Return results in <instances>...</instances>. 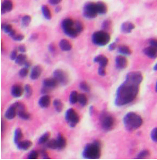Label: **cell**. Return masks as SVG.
Instances as JSON below:
<instances>
[{
  "mask_svg": "<svg viewBox=\"0 0 157 160\" xmlns=\"http://www.w3.org/2000/svg\"><path fill=\"white\" fill-rule=\"evenodd\" d=\"M140 85L125 78L117 90L115 105L118 107H122L133 101L138 95Z\"/></svg>",
  "mask_w": 157,
  "mask_h": 160,
  "instance_id": "6da1fadb",
  "label": "cell"
},
{
  "mask_svg": "<svg viewBox=\"0 0 157 160\" xmlns=\"http://www.w3.org/2000/svg\"><path fill=\"white\" fill-rule=\"evenodd\" d=\"M101 154V144L98 141H94L85 145L82 156L86 159H98Z\"/></svg>",
  "mask_w": 157,
  "mask_h": 160,
  "instance_id": "7a4b0ae2",
  "label": "cell"
},
{
  "mask_svg": "<svg viewBox=\"0 0 157 160\" xmlns=\"http://www.w3.org/2000/svg\"><path fill=\"white\" fill-rule=\"evenodd\" d=\"M123 122L125 128L129 131H133L138 129L143 122L141 117L133 112L126 114L124 117Z\"/></svg>",
  "mask_w": 157,
  "mask_h": 160,
  "instance_id": "3957f363",
  "label": "cell"
},
{
  "mask_svg": "<svg viewBox=\"0 0 157 160\" xmlns=\"http://www.w3.org/2000/svg\"><path fill=\"white\" fill-rule=\"evenodd\" d=\"M61 26L64 33L71 38H76L79 35L76 27L75 21L72 19H64L61 22Z\"/></svg>",
  "mask_w": 157,
  "mask_h": 160,
  "instance_id": "277c9868",
  "label": "cell"
},
{
  "mask_svg": "<svg viewBox=\"0 0 157 160\" xmlns=\"http://www.w3.org/2000/svg\"><path fill=\"white\" fill-rule=\"evenodd\" d=\"M99 121L102 129L106 131L112 130L115 123L113 116L105 111H102L100 115Z\"/></svg>",
  "mask_w": 157,
  "mask_h": 160,
  "instance_id": "5b68a950",
  "label": "cell"
},
{
  "mask_svg": "<svg viewBox=\"0 0 157 160\" xmlns=\"http://www.w3.org/2000/svg\"><path fill=\"white\" fill-rule=\"evenodd\" d=\"M111 39L110 34L104 30L94 32L92 35L93 43L98 46H104L109 42Z\"/></svg>",
  "mask_w": 157,
  "mask_h": 160,
  "instance_id": "8992f818",
  "label": "cell"
},
{
  "mask_svg": "<svg viewBox=\"0 0 157 160\" xmlns=\"http://www.w3.org/2000/svg\"><path fill=\"white\" fill-rule=\"evenodd\" d=\"M82 15L88 19L95 18L98 15L95 3L89 2L86 3L83 8Z\"/></svg>",
  "mask_w": 157,
  "mask_h": 160,
  "instance_id": "52a82bcc",
  "label": "cell"
},
{
  "mask_svg": "<svg viewBox=\"0 0 157 160\" xmlns=\"http://www.w3.org/2000/svg\"><path fill=\"white\" fill-rule=\"evenodd\" d=\"M65 119L69 126L74 128L79 121V116L75 110L72 108H70L66 112Z\"/></svg>",
  "mask_w": 157,
  "mask_h": 160,
  "instance_id": "ba28073f",
  "label": "cell"
},
{
  "mask_svg": "<svg viewBox=\"0 0 157 160\" xmlns=\"http://www.w3.org/2000/svg\"><path fill=\"white\" fill-rule=\"evenodd\" d=\"M53 78H55L59 84L63 85H66L69 81L67 74L61 69H56L53 73Z\"/></svg>",
  "mask_w": 157,
  "mask_h": 160,
  "instance_id": "9c48e42d",
  "label": "cell"
},
{
  "mask_svg": "<svg viewBox=\"0 0 157 160\" xmlns=\"http://www.w3.org/2000/svg\"><path fill=\"white\" fill-rule=\"evenodd\" d=\"M116 66L117 69L122 70L127 67L128 61L124 56H118L116 57L115 60Z\"/></svg>",
  "mask_w": 157,
  "mask_h": 160,
  "instance_id": "30bf717a",
  "label": "cell"
},
{
  "mask_svg": "<svg viewBox=\"0 0 157 160\" xmlns=\"http://www.w3.org/2000/svg\"><path fill=\"white\" fill-rule=\"evenodd\" d=\"M13 8V2L11 0H4L1 6V15H3L6 13L11 12Z\"/></svg>",
  "mask_w": 157,
  "mask_h": 160,
  "instance_id": "8fae6325",
  "label": "cell"
},
{
  "mask_svg": "<svg viewBox=\"0 0 157 160\" xmlns=\"http://www.w3.org/2000/svg\"><path fill=\"white\" fill-rule=\"evenodd\" d=\"M58 84V81L54 78H46L42 82L43 86L49 88L51 90L56 87Z\"/></svg>",
  "mask_w": 157,
  "mask_h": 160,
  "instance_id": "7c38bea8",
  "label": "cell"
},
{
  "mask_svg": "<svg viewBox=\"0 0 157 160\" xmlns=\"http://www.w3.org/2000/svg\"><path fill=\"white\" fill-rule=\"evenodd\" d=\"M42 71V68L39 65L34 66L31 71L30 78L33 80L38 79L41 75Z\"/></svg>",
  "mask_w": 157,
  "mask_h": 160,
  "instance_id": "4fadbf2b",
  "label": "cell"
},
{
  "mask_svg": "<svg viewBox=\"0 0 157 160\" xmlns=\"http://www.w3.org/2000/svg\"><path fill=\"white\" fill-rule=\"evenodd\" d=\"M143 53L145 55L150 58L155 59L157 58V50L150 45L145 48Z\"/></svg>",
  "mask_w": 157,
  "mask_h": 160,
  "instance_id": "5bb4252c",
  "label": "cell"
},
{
  "mask_svg": "<svg viewBox=\"0 0 157 160\" xmlns=\"http://www.w3.org/2000/svg\"><path fill=\"white\" fill-rule=\"evenodd\" d=\"M135 28L134 24L130 21L124 22L121 25V30L122 32L125 34L130 33Z\"/></svg>",
  "mask_w": 157,
  "mask_h": 160,
  "instance_id": "9a60e30c",
  "label": "cell"
},
{
  "mask_svg": "<svg viewBox=\"0 0 157 160\" xmlns=\"http://www.w3.org/2000/svg\"><path fill=\"white\" fill-rule=\"evenodd\" d=\"M24 89L22 87L18 85H13L11 89V95L15 98L20 97L23 93Z\"/></svg>",
  "mask_w": 157,
  "mask_h": 160,
  "instance_id": "2e32d148",
  "label": "cell"
},
{
  "mask_svg": "<svg viewBox=\"0 0 157 160\" xmlns=\"http://www.w3.org/2000/svg\"><path fill=\"white\" fill-rule=\"evenodd\" d=\"M50 97L49 95H45L40 98L38 101V104L41 108H47L50 106Z\"/></svg>",
  "mask_w": 157,
  "mask_h": 160,
  "instance_id": "e0dca14e",
  "label": "cell"
},
{
  "mask_svg": "<svg viewBox=\"0 0 157 160\" xmlns=\"http://www.w3.org/2000/svg\"><path fill=\"white\" fill-rule=\"evenodd\" d=\"M17 114L16 108L13 104L11 105L5 114V118L8 120H12L15 118Z\"/></svg>",
  "mask_w": 157,
  "mask_h": 160,
  "instance_id": "ac0fdd59",
  "label": "cell"
},
{
  "mask_svg": "<svg viewBox=\"0 0 157 160\" xmlns=\"http://www.w3.org/2000/svg\"><path fill=\"white\" fill-rule=\"evenodd\" d=\"M97 12L98 15H103L107 13V6L102 2H98L95 3Z\"/></svg>",
  "mask_w": 157,
  "mask_h": 160,
  "instance_id": "d6986e66",
  "label": "cell"
},
{
  "mask_svg": "<svg viewBox=\"0 0 157 160\" xmlns=\"http://www.w3.org/2000/svg\"><path fill=\"white\" fill-rule=\"evenodd\" d=\"M56 140L58 146V149L59 150L63 149L67 145V141L65 137L61 133H59Z\"/></svg>",
  "mask_w": 157,
  "mask_h": 160,
  "instance_id": "ffe728a7",
  "label": "cell"
},
{
  "mask_svg": "<svg viewBox=\"0 0 157 160\" xmlns=\"http://www.w3.org/2000/svg\"><path fill=\"white\" fill-rule=\"evenodd\" d=\"M94 62L98 63L100 66L105 67L108 63V59L106 57L103 55L97 56L94 59Z\"/></svg>",
  "mask_w": 157,
  "mask_h": 160,
  "instance_id": "44dd1931",
  "label": "cell"
},
{
  "mask_svg": "<svg viewBox=\"0 0 157 160\" xmlns=\"http://www.w3.org/2000/svg\"><path fill=\"white\" fill-rule=\"evenodd\" d=\"M32 142L29 140H24L20 142L17 144V148L19 150H27L32 146Z\"/></svg>",
  "mask_w": 157,
  "mask_h": 160,
  "instance_id": "7402d4cb",
  "label": "cell"
},
{
  "mask_svg": "<svg viewBox=\"0 0 157 160\" xmlns=\"http://www.w3.org/2000/svg\"><path fill=\"white\" fill-rule=\"evenodd\" d=\"M59 46L61 49L64 51H69L72 48L70 43L66 39H62L59 42Z\"/></svg>",
  "mask_w": 157,
  "mask_h": 160,
  "instance_id": "603a6c76",
  "label": "cell"
},
{
  "mask_svg": "<svg viewBox=\"0 0 157 160\" xmlns=\"http://www.w3.org/2000/svg\"><path fill=\"white\" fill-rule=\"evenodd\" d=\"M23 138L22 131L20 128H16L14 131V142L16 144H18Z\"/></svg>",
  "mask_w": 157,
  "mask_h": 160,
  "instance_id": "cb8c5ba5",
  "label": "cell"
},
{
  "mask_svg": "<svg viewBox=\"0 0 157 160\" xmlns=\"http://www.w3.org/2000/svg\"><path fill=\"white\" fill-rule=\"evenodd\" d=\"M41 10L43 16L45 19L50 20L52 18V14L49 8L46 5H42Z\"/></svg>",
  "mask_w": 157,
  "mask_h": 160,
  "instance_id": "d4e9b609",
  "label": "cell"
},
{
  "mask_svg": "<svg viewBox=\"0 0 157 160\" xmlns=\"http://www.w3.org/2000/svg\"><path fill=\"white\" fill-rule=\"evenodd\" d=\"M27 61V56L24 54H21L17 56L15 60V62L16 64L20 66H22L24 65Z\"/></svg>",
  "mask_w": 157,
  "mask_h": 160,
  "instance_id": "484cf974",
  "label": "cell"
},
{
  "mask_svg": "<svg viewBox=\"0 0 157 160\" xmlns=\"http://www.w3.org/2000/svg\"><path fill=\"white\" fill-rule=\"evenodd\" d=\"M53 105L57 112L60 113L63 109V103L60 99H56L54 101Z\"/></svg>",
  "mask_w": 157,
  "mask_h": 160,
  "instance_id": "4316f807",
  "label": "cell"
},
{
  "mask_svg": "<svg viewBox=\"0 0 157 160\" xmlns=\"http://www.w3.org/2000/svg\"><path fill=\"white\" fill-rule=\"evenodd\" d=\"M118 51L119 53L124 55L129 56L131 53V51L129 48L125 45L120 46Z\"/></svg>",
  "mask_w": 157,
  "mask_h": 160,
  "instance_id": "83f0119b",
  "label": "cell"
},
{
  "mask_svg": "<svg viewBox=\"0 0 157 160\" xmlns=\"http://www.w3.org/2000/svg\"><path fill=\"white\" fill-rule=\"evenodd\" d=\"M17 114L20 118L24 120H28L30 118V115L26 110H20L17 111Z\"/></svg>",
  "mask_w": 157,
  "mask_h": 160,
  "instance_id": "f1b7e54d",
  "label": "cell"
},
{
  "mask_svg": "<svg viewBox=\"0 0 157 160\" xmlns=\"http://www.w3.org/2000/svg\"><path fill=\"white\" fill-rule=\"evenodd\" d=\"M50 133L49 132H46L40 137L38 139V144H42L47 142L50 139Z\"/></svg>",
  "mask_w": 157,
  "mask_h": 160,
  "instance_id": "f546056e",
  "label": "cell"
},
{
  "mask_svg": "<svg viewBox=\"0 0 157 160\" xmlns=\"http://www.w3.org/2000/svg\"><path fill=\"white\" fill-rule=\"evenodd\" d=\"M79 94L76 91L71 92L70 96V102L71 104H74L78 101Z\"/></svg>",
  "mask_w": 157,
  "mask_h": 160,
  "instance_id": "4dcf8cb0",
  "label": "cell"
},
{
  "mask_svg": "<svg viewBox=\"0 0 157 160\" xmlns=\"http://www.w3.org/2000/svg\"><path fill=\"white\" fill-rule=\"evenodd\" d=\"M79 104L82 107H84L86 105L87 103V97L83 94H79L78 95V101Z\"/></svg>",
  "mask_w": 157,
  "mask_h": 160,
  "instance_id": "1f68e13d",
  "label": "cell"
},
{
  "mask_svg": "<svg viewBox=\"0 0 157 160\" xmlns=\"http://www.w3.org/2000/svg\"><path fill=\"white\" fill-rule=\"evenodd\" d=\"M31 21V17L28 15H26L23 17L21 20L22 26L24 28H26L29 26Z\"/></svg>",
  "mask_w": 157,
  "mask_h": 160,
  "instance_id": "d6a6232c",
  "label": "cell"
},
{
  "mask_svg": "<svg viewBox=\"0 0 157 160\" xmlns=\"http://www.w3.org/2000/svg\"><path fill=\"white\" fill-rule=\"evenodd\" d=\"M47 147L51 149L55 150L58 149L56 139H52L48 141L46 144Z\"/></svg>",
  "mask_w": 157,
  "mask_h": 160,
  "instance_id": "836d02e7",
  "label": "cell"
},
{
  "mask_svg": "<svg viewBox=\"0 0 157 160\" xmlns=\"http://www.w3.org/2000/svg\"><path fill=\"white\" fill-rule=\"evenodd\" d=\"M150 153L149 150L147 149L141 151L137 156L136 159H143L149 157Z\"/></svg>",
  "mask_w": 157,
  "mask_h": 160,
  "instance_id": "e575fe53",
  "label": "cell"
},
{
  "mask_svg": "<svg viewBox=\"0 0 157 160\" xmlns=\"http://www.w3.org/2000/svg\"><path fill=\"white\" fill-rule=\"evenodd\" d=\"M1 28L5 33L8 34L13 30L12 25L9 24H2L1 25Z\"/></svg>",
  "mask_w": 157,
  "mask_h": 160,
  "instance_id": "d590c367",
  "label": "cell"
},
{
  "mask_svg": "<svg viewBox=\"0 0 157 160\" xmlns=\"http://www.w3.org/2000/svg\"><path fill=\"white\" fill-rule=\"evenodd\" d=\"M80 89L84 92L88 93L90 91V88L86 82L83 81L79 84Z\"/></svg>",
  "mask_w": 157,
  "mask_h": 160,
  "instance_id": "8d00e7d4",
  "label": "cell"
},
{
  "mask_svg": "<svg viewBox=\"0 0 157 160\" xmlns=\"http://www.w3.org/2000/svg\"><path fill=\"white\" fill-rule=\"evenodd\" d=\"M111 25V22L109 20H105L102 22V29L105 31L109 30Z\"/></svg>",
  "mask_w": 157,
  "mask_h": 160,
  "instance_id": "74e56055",
  "label": "cell"
},
{
  "mask_svg": "<svg viewBox=\"0 0 157 160\" xmlns=\"http://www.w3.org/2000/svg\"><path fill=\"white\" fill-rule=\"evenodd\" d=\"M24 90L27 98H29L32 95L33 89L31 85L29 84H27L25 85Z\"/></svg>",
  "mask_w": 157,
  "mask_h": 160,
  "instance_id": "f35d334b",
  "label": "cell"
},
{
  "mask_svg": "<svg viewBox=\"0 0 157 160\" xmlns=\"http://www.w3.org/2000/svg\"><path fill=\"white\" fill-rule=\"evenodd\" d=\"M28 72V68L25 67L19 71V75L21 78H25L27 76Z\"/></svg>",
  "mask_w": 157,
  "mask_h": 160,
  "instance_id": "ab89813d",
  "label": "cell"
},
{
  "mask_svg": "<svg viewBox=\"0 0 157 160\" xmlns=\"http://www.w3.org/2000/svg\"><path fill=\"white\" fill-rule=\"evenodd\" d=\"M38 153L36 150H33L28 154V159H36L38 158Z\"/></svg>",
  "mask_w": 157,
  "mask_h": 160,
  "instance_id": "60d3db41",
  "label": "cell"
},
{
  "mask_svg": "<svg viewBox=\"0 0 157 160\" xmlns=\"http://www.w3.org/2000/svg\"><path fill=\"white\" fill-rule=\"evenodd\" d=\"M150 137L153 142L157 143V127L154 128L151 131Z\"/></svg>",
  "mask_w": 157,
  "mask_h": 160,
  "instance_id": "b9f144b4",
  "label": "cell"
},
{
  "mask_svg": "<svg viewBox=\"0 0 157 160\" xmlns=\"http://www.w3.org/2000/svg\"><path fill=\"white\" fill-rule=\"evenodd\" d=\"M24 36L22 34H16L12 38L13 40L15 41H21L24 39Z\"/></svg>",
  "mask_w": 157,
  "mask_h": 160,
  "instance_id": "7bdbcfd3",
  "label": "cell"
},
{
  "mask_svg": "<svg viewBox=\"0 0 157 160\" xmlns=\"http://www.w3.org/2000/svg\"><path fill=\"white\" fill-rule=\"evenodd\" d=\"M105 67L99 66L98 69V73L99 75L101 76H104L106 74V72Z\"/></svg>",
  "mask_w": 157,
  "mask_h": 160,
  "instance_id": "ee69618b",
  "label": "cell"
},
{
  "mask_svg": "<svg viewBox=\"0 0 157 160\" xmlns=\"http://www.w3.org/2000/svg\"><path fill=\"white\" fill-rule=\"evenodd\" d=\"M18 56V53L16 50H13L11 52L10 55V58L12 61H14L16 59Z\"/></svg>",
  "mask_w": 157,
  "mask_h": 160,
  "instance_id": "f6af8a7d",
  "label": "cell"
},
{
  "mask_svg": "<svg viewBox=\"0 0 157 160\" xmlns=\"http://www.w3.org/2000/svg\"><path fill=\"white\" fill-rule=\"evenodd\" d=\"M150 44L152 46L157 50V39H152L150 40L149 42Z\"/></svg>",
  "mask_w": 157,
  "mask_h": 160,
  "instance_id": "bcb514c9",
  "label": "cell"
},
{
  "mask_svg": "<svg viewBox=\"0 0 157 160\" xmlns=\"http://www.w3.org/2000/svg\"><path fill=\"white\" fill-rule=\"evenodd\" d=\"M48 49L50 53H55L56 50V48L55 45L53 43L50 44L48 47Z\"/></svg>",
  "mask_w": 157,
  "mask_h": 160,
  "instance_id": "7dc6e473",
  "label": "cell"
},
{
  "mask_svg": "<svg viewBox=\"0 0 157 160\" xmlns=\"http://www.w3.org/2000/svg\"><path fill=\"white\" fill-rule=\"evenodd\" d=\"M38 38V34L37 33H33L30 37L29 41L31 42L35 41Z\"/></svg>",
  "mask_w": 157,
  "mask_h": 160,
  "instance_id": "c3c4849f",
  "label": "cell"
},
{
  "mask_svg": "<svg viewBox=\"0 0 157 160\" xmlns=\"http://www.w3.org/2000/svg\"><path fill=\"white\" fill-rule=\"evenodd\" d=\"M41 153L43 158L44 159H50V158L48 155V153L44 150H42L41 151Z\"/></svg>",
  "mask_w": 157,
  "mask_h": 160,
  "instance_id": "681fc988",
  "label": "cell"
},
{
  "mask_svg": "<svg viewBox=\"0 0 157 160\" xmlns=\"http://www.w3.org/2000/svg\"><path fill=\"white\" fill-rule=\"evenodd\" d=\"M18 50L20 52L22 53H24L26 51V48L25 45L21 44L18 47Z\"/></svg>",
  "mask_w": 157,
  "mask_h": 160,
  "instance_id": "f907efd6",
  "label": "cell"
},
{
  "mask_svg": "<svg viewBox=\"0 0 157 160\" xmlns=\"http://www.w3.org/2000/svg\"><path fill=\"white\" fill-rule=\"evenodd\" d=\"M51 89L45 87H43L41 90V92L42 94H45L49 93L51 91Z\"/></svg>",
  "mask_w": 157,
  "mask_h": 160,
  "instance_id": "816d5d0a",
  "label": "cell"
},
{
  "mask_svg": "<svg viewBox=\"0 0 157 160\" xmlns=\"http://www.w3.org/2000/svg\"><path fill=\"white\" fill-rule=\"evenodd\" d=\"M62 1V0H49V2L51 5H55L58 4Z\"/></svg>",
  "mask_w": 157,
  "mask_h": 160,
  "instance_id": "f5cc1de1",
  "label": "cell"
},
{
  "mask_svg": "<svg viewBox=\"0 0 157 160\" xmlns=\"http://www.w3.org/2000/svg\"><path fill=\"white\" fill-rule=\"evenodd\" d=\"M116 43L115 42H113L110 45L108 48H109V50L110 51H113L116 49Z\"/></svg>",
  "mask_w": 157,
  "mask_h": 160,
  "instance_id": "db71d44e",
  "label": "cell"
},
{
  "mask_svg": "<svg viewBox=\"0 0 157 160\" xmlns=\"http://www.w3.org/2000/svg\"><path fill=\"white\" fill-rule=\"evenodd\" d=\"M16 34V33L15 30H13L9 34H8V35H9V36L11 38H12L14 36H15Z\"/></svg>",
  "mask_w": 157,
  "mask_h": 160,
  "instance_id": "11a10c76",
  "label": "cell"
},
{
  "mask_svg": "<svg viewBox=\"0 0 157 160\" xmlns=\"http://www.w3.org/2000/svg\"><path fill=\"white\" fill-rule=\"evenodd\" d=\"M24 65L25 66V67L28 68L31 67V63L30 61H27L26 62H25Z\"/></svg>",
  "mask_w": 157,
  "mask_h": 160,
  "instance_id": "9f6ffc18",
  "label": "cell"
},
{
  "mask_svg": "<svg viewBox=\"0 0 157 160\" xmlns=\"http://www.w3.org/2000/svg\"><path fill=\"white\" fill-rule=\"evenodd\" d=\"M62 8L61 7L59 6L57 7L55 9V12L57 13H58L59 12H61V10H62Z\"/></svg>",
  "mask_w": 157,
  "mask_h": 160,
  "instance_id": "6f0895ef",
  "label": "cell"
},
{
  "mask_svg": "<svg viewBox=\"0 0 157 160\" xmlns=\"http://www.w3.org/2000/svg\"><path fill=\"white\" fill-rule=\"evenodd\" d=\"M94 111V107L92 106L90 107L89 108V113L90 115H92Z\"/></svg>",
  "mask_w": 157,
  "mask_h": 160,
  "instance_id": "680465c9",
  "label": "cell"
},
{
  "mask_svg": "<svg viewBox=\"0 0 157 160\" xmlns=\"http://www.w3.org/2000/svg\"><path fill=\"white\" fill-rule=\"evenodd\" d=\"M153 70L155 71H157V63L154 66Z\"/></svg>",
  "mask_w": 157,
  "mask_h": 160,
  "instance_id": "91938a15",
  "label": "cell"
},
{
  "mask_svg": "<svg viewBox=\"0 0 157 160\" xmlns=\"http://www.w3.org/2000/svg\"><path fill=\"white\" fill-rule=\"evenodd\" d=\"M155 90L156 91V92L157 93V81L156 82L155 85Z\"/></svg>",
  "mask_w": 157,
  "mask_h": 160,
  "instance_id": "94428289",
  "label": "cell"
}]
</instances>
